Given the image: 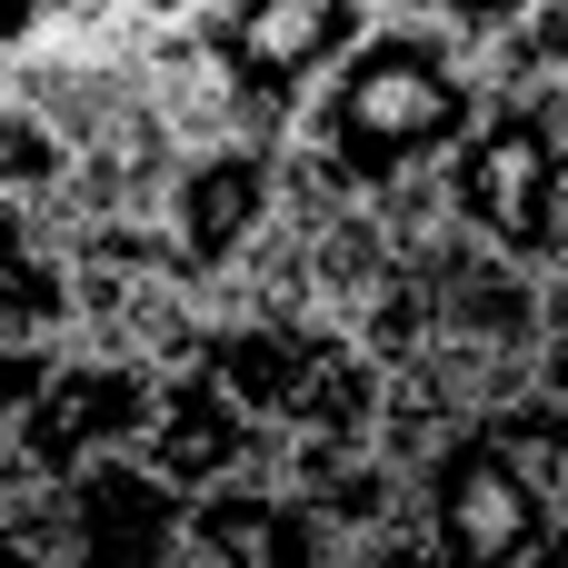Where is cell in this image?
<instances>
[{"instance_id": "6da1fadb", "label": "cell", "mask_w": 568, "mask_h": 568, "mask_svg": "<svg viewBox=\"0 0 568 568\" xmlns=\"http://www.w3.org/2000/svg\"><path fill=\"white\" fill-rule=\"evenodd\" d=\"M479 110H489L479 50L449 40L419 0H389L290 130V210L379 200V190L439 170L479 130Z\"/></svg>"}, {"instance_id": "7a4b0ae2", "label": "cell", "mask_w": 568, "mask_h": 568, "mask_svg": "<svg viewBox=\"0 0 568 568\" xmlns=\"http://www.w3.org/2000/svg\"><path fill=\"white\" fill-rule=\"evenodd\" d=\"M409 509H419L429 549L459 568L549 559V539L568 519V449L549 429V399L519 389V399L469 409L459 429H439L409 469Z\"/></svg>"}, {"instance_id": "3957f363", "label": "cell", "mask_w": 568, "mask_h": 568, "mask_svg": "<svg viewBox=\"0 0 568 568\" xmlns=\"http://www.w3.org/2000/svg\"><path fill=\"white\" fill-rule=\"evenodd\" d=\"M439 180H449V210L479 240H499L539 280H568V120L549 100L489 90L479 130L439 160Z\"/></svg>"}, {"instance_id": "277c9868", "label": "cell", "mask_w": 568, "mask_h": 568, "mask_svg": "<svg viewBox=\"0 0 568 568\" xmlns=\"http://www.w3.org/2000/svg\"><path fill=\"white\" fill-rule=\"evenodd\" d=\"M389 0H200V50L230 90V130L290 140L310 90L359 50Z\"/></svg>"}, {"instance_id": "5b68a950", "label": "cell", "mask_w": 568, "mask_h": 568, "mask_svg": "<svg viewBox=\"0 0 568 568\" xmlns=\"http://www.w3.org/2000/svg\"><path fill=\"white\" fill-rule=\"evenodd\" d=\"M160 220L190 260L200 290H220L280 220H290V140H250V130H200L180 160H170V190H160Z\"/></svg>"}, {"instance_id": "8992f818", "label": "cell", "mask_w": 568, "mask_h": 568, "mask_svg": "<svg viewBox=\"0 0 568 568\" xmlns=\"http://www.w3.org/2000/svg\"><path fill=\"white\" fill-rule=\"evenodd\" d=\"M150 399H160V359L110 349V339H70L60 369H50V389L20 409L10 449H20V469L70 479V469H90L110 449H140L150 439Z\"/></svg>"}, {"instance_id": "52a82bcc", "label": "cell", "mask_w": 568, "mask_h": 568, "mask_svg": "<svg viewBox=\"0 0 568 568\" xmlns=\"http://www.w3.org/2000/svg\"><path fill=\"white\" fill-rule=\"evenodd\" d=\"M50 509H60V559L80 568H190V489L160 479L140 449L50 479Z\"/></svg>"}, {"instance_id": "ba28073f", "label": "cell", "mask_w": 568, "mask_h": 568, "mask_svg": "<svg viewBox=\"0 0 568 568\" xmlns=\"http://www.w3.org/2000/svg\"><path fill=\"white\" fill-rule=\"evenodd\" d=\"M140 459L200 499V489H220V479L280 469V429L250 419L210 359H170V369H160V399H150V439H140Z\"/></svg>"}, {"instance_id": "9c48e42d", "label": "cell", "mask_w": 568, "mask_h": 568, "mask_svg": "<svg viewBox=\"0 0 568 568\" xmlns=\"http://www.w3.org/2000/svg\"><path fill=\"white\" fill-rule=\"evenodd\" d=\"M310 568L339 559V529L329 509L290 479V469H250V479H220L190 499V568Z\"/></svg>"}, {"instance_id": "30bf717a", "label": "cell", "mask_w": 568, "mask_h": 568, "mask_svg": "<svg viewBox=\"0 0 568 568\" xmlns=\"http://www.w3.org/2000/svg\"><path fill=\"white\" fill-rule=\"evenodd\" d=\"M0 339H80V250L60 200L0 190Z\"/></svg>"}, {"instance_id": "8fae6325", "label": "cell", "mask_w": 568, "mask_h": 568, "mask_svg": "<svg viewBox=\"0 0 568 568\" xmlns=\"http://www.w3.org/2000/svg\"><path fill=\"white\" fill-rule=\"evenodd\" d=\"M70 130L0 70V190H20V200H60V180H70Z\"/></svg>"}, {"instance_id": "7c38bea8", "label": "cell", "mask_w": 568, "mask_h": 568, "mask_svg": "<svg viewBox=\"0 0 568 568\" xmlns=\"http://www.w3.org/2000/svg\"><path fill=\"white\" fill-rule=\"evenodd\" d=\"M479 70H489V90H519V100L559 90L568 80V0H539L499 50H479Z\"/></svg>"}, {"instance_id": "4fadbf2b", "label": "cell", "mask_w": 568, "mask_h": 568, "mask_svg": "<svg viewBox=\"0 0 568 568\" xmlns=\"http://www.w3.org/2000/svg\"><path fill=\"white\" fill-rule=\"evenodd\" d=\"M419 10H429L449 40H469V50H499V40H509V30H519L539 0H419Z\"/></svg>"}, {"instance_id": "5bb4252c", "label": "cell", "mask_w": 568, "mask_h": 568, "mask_svg": "<svg viewBox=\"0 0 568 568\" xmlns=\"http://www.w3.org/2000/svg\"><path fill=\"white\" fill-rule=\"evenodd\" d=\"M80 0H0V60H20V50H40L60 20H70Z\"/></svg>"}]
</instances>
